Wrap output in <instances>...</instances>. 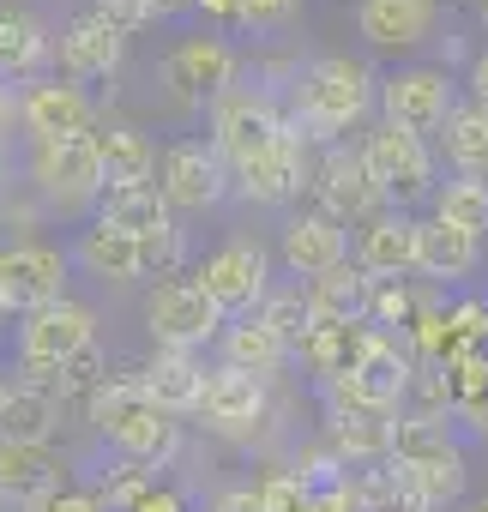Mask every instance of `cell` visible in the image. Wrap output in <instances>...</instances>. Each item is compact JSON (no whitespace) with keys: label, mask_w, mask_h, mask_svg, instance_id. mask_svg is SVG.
Masks as SVG:
<instances>
[{"label":"cell","mask_w":488,"mask_h":512,"mask_svg":"<svg viewBox=\"0 0 488 512\" xmlns=\"http://www.w3.org/2000/svg\"><path fill=\"white\" fill-rule=\"evenodd\" d=\"M380 103V79L368 61L356 55H320L296 73V109L290 127L302 133V145H338V133H350L356 121H368V109Z\"/></svg>","instance_id":"6da1fadb"},{"label":"cell","mask_w":488,"mask_h":512,"mask_svg":"<svg viewBox=\"0 0 488 512\" xmlns=\"http://www.w3.org/2000/svg\"><path fill=\"white\" fill-rule=\"evenodd\" d=\"M85 410H91L97 434H103L127 464H139V470L175 464V452H181V416H169V410L145 392L139 374H133V380H109Z\"/></svg>","instance_id":"7a4b0ae2"},{"label":"cell","mask_w":488,"mask_h":512,"mask_svg":"<svg viewBox=\"0 0 488 512\" xmlns=\"http://www.w3.org/2000/svg\"><path fill=\"white\" fill-rule=\"evenodd\" d=\"M85 350H97V314L73 296L25 314V326H19V374L31 386H55Z\"/></svg>","instance_id":"3957f363"},{"label":"cell","mask_w":488,"mask_h":512,"mask_svg":"<svg viewBox=\"0 0 488 512\" xmlns=\"http://www.w3.org/2000/svg\"><path fill=\"white\" fill-rule=\"evenodd\" d=\"M410 374H416V356L410 344H398L392 332H368V350L350 374L326 380V404L332 410H404V392H410Z\"/></svg>","instance_id":"277c9868"},{"label":"cell","mask_w":488,"mask_h":512,"mask_svg":"<svg viewBox=\"0 0 488 512\" xmlns=\"http://www.w3.org/2000/svg\"><path fill=\"white\" fill-rule=\"evenodd\" d=\"M31 181H37V193H43L49 205H61V211L103 205L109 175H103L97 133H79V139H43V145H31Z\"/></svg>","instance_id":"5b68a950"},{"label":"cell","mask_w":488,"mask_h":512,"mask_svg":"<svg viewBox=\"0 0 488 512\" xmlns=\"http://www.w3.org/2000/svg\"><path fill=\"white\" fill-rule=\"evenodd\" d=\"M392 464L434 500H458L464 494V452L458 440L446 434V422H416V416H398V440H392Z\"/></svg>","instance_id":"8992f818"},{"label":"cell","mask_w":488,"mask_h":512,"mask_svg":"<svg viewBox=\"0 0 488 512\" xmlns=\"http://www.w3.org/2000/svg\"><path fill=\"white\" fill-rule=\"evenodd\" d=\"M284 133H290V115L278 109V97H272L266 85H235V91H223V97L211 103V145L229 157V169H235L241 157L266 151V145L284 139Z\"/></svg>","instance_id":"52a82bcc"},{"label":"cell","mask_w":488,"mask_h":512,"mask_svg":"<svg viewBox=\"0 0 488 512\" xmlns=\"http://www.w3.org/2000/svg\"><path fill=\"white\" fill-rule=\"evenodd\" d=\"M145 326H151L157 350H199V344L223 338L229 314L199 290V278H169L145 296Z\"/></svg>","instance_id":"ba28073f"},{"label":"cell","mask_w":488,"mask_h":512,"mask_svg":"<svg viewBox=\"0 0 488 512\" xmlns=\"http://www.w3.org/2000/svg\"><path fill=\"white\" fill-rule=\"evenodd\" d=\"M362 157H368V169L380 175V187H386V199L392 205H410V199H434V151H428V133H410V127H398V121H374L368 127V139H362Z\"/></svg>","instance_id":"9c48e42d"},{"label":"cell","mask_w":488,"mask_h":512,"mask_svg":"<svg viewBox=\"0 0 488 512\" xmlns=\"http://www.w3.org/2000/svg\"><path fill=\"white\" fill-rule=\"evenodd\" d=\"M199 290L229 314V320H248L266 308L272 296V260L260 241H223L211 260L199 266Z\"/></svg>","instance_id":"30bf717a"},{"label":"cell","mask_w":488,"mask_h":512,"mask_svg":"<svg viewBox=\"0 0 488 512\" xmlns=\"http://www.w3.org/2000/svg\"><path fill=\"white\" fill-rule=\"evenodd\" d=\"M235 73H241V55L235 43L223 37H181L169 55H163V85L181 109H205L217 103L223 91H235Z\"/></svg>","instance_id":"8fae6325"},{"label":"cell","mask_w":488,"mask_h":512,"mask_svg":"<svg viewBox=\"0 0 488 512\" xmlns=\"http://www.w3.org/2000/svg\"><path fill=\"white\" fill-rule=\"evenodd\" d=\"M229 187H235V169H229V157H223L217 145H205V139H175V145L163 151L157 193H163L175 211H211V205L229 199Z\"/></svg>","instance_id":"7c38bea8"},{"label":"cell","mask_w":488,"mask_h":512,"mask_svg":"<svg viewBox=\"0 0 488 512\" xmlns=\"http://www.w3.org/2000/svg\"><path fill=\"white\" fill-rule=\"evenodd\" d=\"M314 199H320V211L338 217V223H374L380 211H392V199H386L380 175L368 169L362 145H332V151L320 157V169H314Z\"/></svg>","instance_id":"4fadbf2b"},{"label":"cell","mask_w":488,"mask_h":512,"mask_svg":"<svg viewBox=\"0 0 488 512\" xmlns=\"http://www.w3.org/2000/svg\"><path fill=\"white\" fill-rule=\"evenodd\" d=\"M458 115V91L446 67H398L392 79H380V121H398L410 133H446V121Z\"/></svg>","instance_id":"5bb4252c"},{"label":"cell","mask_w":488,"mask_h":512,"mask_svg":"<svg viewBox=\"0 0 488 512\" xmlns=\"http://www.w3.org/2000/svg\"><path fill=\"white\" fill-rule=\"evenodd\" d=\"M0 296L13 302V314L67 302V253L49 241H0Z\"/></svg>","instance_id":"9a60e30c"},{"label":"cell","mask_w":488,"mask_h":512,"mask_svg":"<svg viewBox=\"0 0 488 512\" xmlns=\"http://www.w3.org/2000/svg\"><path fill=\"white\" fill-rule=\"evenodd\" d=\"M19 127L31 133V145H43V139H79V133H97V103L73 79H37L19 97Z\"/></svg>","instance_id":"2e32d148"},{"label":"cell","mask_w":488,"mask_h":512,"mask_svg":"<svg viewBox=\"0 0 488 512\" xmlns=\"http://www.w3.org/2000/svg\"><path fill=\"white\" fill-rule=\"evenodd\" d=\"M235 187L248 193L254 205H290V199H302V187H314L308 157H302V133L290 127V133L272 139L266 151L241 157V163H235Z\"/></svg>","instance_id":"e0dca14e"},{"label":"cell","mask_w":488,"mask_h":512,"mask_svg":"<svg viewBox=\"0 0 488 512\" xmlns=\"http://www.w3.org/2000/svg\"><path fill=\"white\" fill-rule=\"evenodd\" d=\"M199 422L223 440H248L266 422V380L241 374V368H211L205 374V398H199Z\"/></svg>","instance_id":"ac0fdd59"},{"label":"cell","mask_w":488,"mask_h":512,"mask_svg":"<svg viewBox=\"0 0 488 512\" xmlns=\"http://www.w3.org/2000/svg\"><path fill=\"white\" fill-rule=\"evenodd\" d=\"M278 253H284V266L296 278H326L338 266H350V223L326 217V211H296L278 235Z\"/></svg>","instance_id":"d6986e66"},{"label":"cell","mask_w":488,"mask_h":512,"mask_svg":"<svg viewBox=\"0 0 488 512\" xmlns=\"http://www.w3.org/2000/svg\"><path fill=\"white\" fill-rule=\"evenodd\" d=\"M416 253H422V217L410 211H380L374 223H362L356 235V266L380 284H398L404 272H416Z\"/></svg>","instance_id":"ffe728a7"},{"label":"cell","mask_w":488,"mask_h":512,"mask_svg":"<svg viewBox=\"0 0 488 512\" xmlns=\"http://www.w3.org/2000/svg\"><path fill=\"white\" fill-rule=\"evenodd\" d=\"M55 55H61V73H67L73 85H91V79H115V73H121L127 37H121L115 25H103L97 13H79V19L61 31Z\"/></svg>","instance_id":"44dd1931"},{"label":"cell","mask_w":488,"mask_h":512,"mask_svg":"<svg viewBox=\"0 0 488 512\" xmlns=\"http://www.w3.org/2000/svg\"><path fill=\"white\" fill-rule=\"evenodd\" d=\"M356 31L380 55H410L434 37V0H362Z\"/></svg>","instance_id":"7402d4cb"},{"label":"cell","mask_w":488,"mask_h":512,"mask_svg":"<svg viewBox=\"0 0 488 512\" xmlns=\"http://www.w3.org/2000/svg\"><path fill=\"white\" fill-rule=\"evenodd\" d=\"M73 260H79L91 278H103V284H133V278H145L139 235H127V229H121V223H109V217H91V223L79 229Z\"/></svg>","instance_id":"603a6c76"},{"label":"cell","mask_w":488,"mask_h":512,"mask_svg":"<svg viewBox=\"0 0 488 512\" xmlns=\"http://www.w3.org/2000/svg\"><path fill=\"white\" fill-rule=\"evenodd\" d=\"M374 296H380V278H368L356 260L308 284V308H314L320 326H368L374 320Z\"/></svg>","instance_id":"cb8c5ba5"},{"label":"cell","mask_w":488,"mask_h":512,"mask_svg":"<svg viewBox=\"0 0 488 512\" xmlns=\"http://www.w3.org/2000/svg\"><path fill=\"white\" fill-rule=\"evenodd\" d=\"M392 440H398V410H332V428H326V446L344 458V464H386L392 458Z\"/></svg>","instance_id":"d4e9b609"},{"label":"cell","mask_w":488,"mask_h":512,"mask_svg":"<svg viewBox=\"0 0 488 512\" xmlns=\"http://www.w3.org/2000/svg\"><path fill=\"white\" fill-rule=\"evenodd\" d=\"M55 488H67L55 446H13V440H0V500L25 512V506H37Z\"/></svg>","instance_id":"484cf974"},{"label":"cell","mask_w":488,"mask_h":512,"mask_svg":"<svg viewBox=\"0 0 488 512\" xmlns=\"http://www.w3.org/2000/svg\"><path fill=\"white\" fill-rule=\"evenodd\" d=\"M205 374H211V368H205L193 350H157V356H151V368H145L139 380H145V392H151L169 416H199Z\"/></svg>","instance_id":"4316f807"},{"label":"cell","mask_w":488,"mask_h":512,"mask_svg":"<svg viewBox=\"0 0 488 512\" xmlns=\"http://www.w3.org/2000/svg\"><path fill=\"white\" fill-rule=\"evenodd\" d=\"M482 266V235L470 229H452L440 217H422V253H416V272L434 278V284H458Z\"/></svg>","instance_id":"83f0119b"},{"label":"cell","mask_w":488,"mask_h":512,"mask_svg":"<svg viewBox=\"0 0 488 512\" xmlns=\"http://www.w3.org/2000/svg\"><path fill=\"white\" fill-rule=\"evenodd\" d=\"M49 55H55V43L25 7H0V85H19V79L37 85Z\"/></svg>","instance_id":"f1b7e54d"},{"label":"cell","mask_w":488,"mask_h":512,"mask_svg":"<svg viewBox=\"0 0 488 512\" xmlns=\"http://www.w3.org/2000/svg\"><path fill=\"white\" fill-rule=\"evenodd\" d=\"M97 151H103V175H109V193L115 187H157V151H151V139L139 133V127H127V121H109V127H97Z\"/></svg>","instance_id":"f546056e"},{"label":"cell","mask_w":488,"mask_h":512,"mask_svg":"<svg viewBox=\"0 0 488 512\" xmlns=\"http://www.w3.org/2000/svg\"><path fill=\"white\" fill-rule=\"evenodd\" d=\"M217 350H223V368H241V374H254V380H272V374L290 362L284 338H278L260 314L229 320V326H223V338H217Z\"/></svg>","instance_id":"4dcf8cb0"},{"label":"cell","mask_w":488,"mask_h":512,"mask_svg":"<svg viewBox=\"0 0 488 512\" xmlns=\"http://www.w3.org/2000/svg\"><path fill=\"white\" fill-rule=\"evenodd\" d=\"M55 428H61V398L49 386L19 380L7 410H0V440H13V446H55Z\"/></svg>","instance_id":"1f68e13d"},{"label":"cell","mask_w":488,"mask_h":512,"mask_svg":"<svg viewBox=\"0 0 488 512\" xmlns=\"http://www.w3.org/2000/svg\"><path fill=\"white\" fill-rule=\"evenodd\" d=\"M350 488H356V512H434V500H428L392 458L374 464V470H356Z\"/></svg>","instance_id":"d6a6232c"},{"label":"cell","mask_w":488,"mask_h":512,"mask_svg":"<svg viewBox=\"0 0 488 512\" xmlns=\"http://www.w3.org/2000/svg\"><path fill=\"white\" fill-rule=\"evenodd\" d=\"M97 217L121 223V229H127V235H139V241H151V235L175 229V205H169L157 187H115V193H103Z\"/></svg>","instance_id":"836d02e7"},{"label":"cell","mask_w":488,"mask_h":512,"mask_svg":"<svg viewBox=\"0 0 488 512\" xmlns=\"http://www.w3.org/2000/svg\"><path fill=\"white\" fill-rule=\"evenodd\" d=\"M440 145H446V163H452L458 175L488 181V103H476V97L458 103V115L446 121Z\"/></svg>","instance_id":"e575fe53"},{"label":"cell","mask_w":488,"mask_h":512,"mask_svg":"<svg viewBox=\"0 0 488 512\" xmlns=\"http://www.w3.org/2000/svg\"><path fill=\"white\" fill-rule=\"evenodd\" d=\"M446 374H452V422L488 434V350H458Z\"/></svg>","instance_id":"d590c367"},{"label":"cell","mask_w":488,"mask_h":512,"mask_svg":"<svg viewBox=\"0 0 488 512\" xmlns=\"http://www.w3.org/2000/svg\"><path fill=\"white\" fill-rule=\"evenodd\" d=\"M434 217L452 223V229L482 235V229H488V181H470V175L440 181V187H434Z\"/></svg>","instance_id":"8d00e7d4"},{"label":"cell","mask_w":488,"mask_h":512,"mask_svg":"<svg viewBox=\"0 0 488 512\" xmlns=\"http://www.w3.org/2000/svg\"><path fill=\"white\" fill-rule=\"evenodd\" d=\"M260 320L284 338V350H290V356H302V350H308V338H314V326H320V320H314V308H308V290H302V284H296V290H272V296H266V308H260Z\"/></svg>","instance_id":"74e56055"},{"label":"cell","mask_w":488,"mask_h":512,"mask_svg":"<svg viewBox=\"0 0 488 512\" xmlns=\"http://www.w3.org/2000/svg\"><path fill=\"white\" fill-rule=\"evenodd\" d=\"M302 19V0H241V31L254 37H278Z\"/></svg>","instance_id":"f35d334b"},{"label":"cell","mask_w":488,"mask_h":512,"mask_svg":"<svg viewBox=\"0 0 488 512\" xmlns=\"http://www.w3.org/2000/svg\"><path fill=\"white\" fill-rule=\"evenodd\" d=\"M103 25H115L121 37H133V31H145L157 13H151V0H97V7H91Z\"/></svg>","instance_id":"ab89813d"},{"label":"cell","mask_w":488,"mask_h":512,"mask_svg":"<svg viewBox=\"0 0 488 512\" xmlns=\"http://www.w3.org/2000/svg\"><path fill=\"white\" fill-rule=\"evenodd\" d=\"M422 308L410 302V290L404 284H380V296H374V320H380V332L386 326H398V332H410V320H416Z\"/></svg>","instance_id":"60d3db41"},{"label":"cell","mask_w":488,"mask_h":512,"mask_svg":"<svg viewBox=\"0 0 488 512\" xmlns=\"http://www.w3.org/2000/svg\"><path fill=\"white\" fill-rule=\"evenodd\" d=\"M25 512H109L91 488H55V494H43L37 506H25Z\"/></svg>","instance_id":"b9f144b4"},{"label":"cell","mask_w":488,"mask_h":512,"mask_svg":"<svg viewBox=\"0 0 488 512\" xmlns=\"http://www.w3.org/2000/svg\"><path fill=\"white\" fill-rule=\"evenodd\" d=\"M211 512H266V494H260V482H248V488H223Z\"/></svg>","instance_id":"7bdbcfd3"},{"label":"cell","mask_w":488,"mask_h":512,"mask_svg":"<svg viewBox=\"0 0 488 512\" xmlns=\"http://www.w3.org/2000/svg\"><path fill=\"white\" fill-rule=\"evenodd\" d=\"M133 512H187V494H175V488H163V482H157Z\"/></svg>","instance_id":"ee69618b"},{"label":"cell","mask_w":488,"mask_h":512,"mask_svg":"<svg viewBox=\"0 0 488 512\" xmlns=\"http://www.w3.org/2000/svg\"><path fill=\"white\" fill-rule=\"evenodd\" d=\"M199 13L217 19V25H235V31H241V0H199Z\"/></svg>","instance_id":"f6af8a7d"},{"label":"cell","mask_w":488,"mask_h":512,"mask_svg":"<svg viewBox=\"0 0 488 512\" xmlns=\"http://www.w3.org/2000/svg\"><path fill=\"white\" fill-rule=\"evenodd\" d=\"M470 91H476V103H488V49L470 61Z\"/></svg>","instance_id":"bcb514c9"},{"label":"cell","mask_w":488,"mask_h":512,"mask_svg":"<svg viewBox=\"0 0 488 512\" xmlns=\"http://www.w3.org/2000/svg\"><path fill=\"white\" fill-rule=\"evenodd\" d=\"M157 19H181V13H199V0H151Z\"/></svg>","instance_id":"7dc6e473"},{"label":"cell","mask_w":488,"mask_h":512,"mask_svg":"<svg viewBox=\"0 0 488 512\" xmlns=\"http://www.w3.org/2000/svg\"><path fill=\"white\" fill-rule=\"evenodd\" d=\"M13 121H19V97H13V91H7V85H0V133H7V127H13Z\"/></svg>","instance_id":"c3c4849f"},{"label":"cell","mask_w":488,"mask_h":512,"mask_svg":"<svg viewBox=\"0 0 488 512\" xmlns=\"http://www.w3.org/2000/svg\"><path fill=\"white\" fill-rule=\"evenodd\" d=\"M7 320H13V302H7V296H0V326H7Z\"/></svg>","instance_id":"681fc988"},{"label":"cell","mask_w":488,"mask_h":512,"mask_svg":"<svg viewBox=\"0 0 488 512\" xmlns=\"http://www.w3.org/2000/svg\"><path fill=\"white\" fill-rule=\"evenodd\" d=\"M7 398H13V386H7V380H0V410H7Z\"/></svg>","instance_id":"f907efd6"},{"label":"cell","mask_w":488,"mask_h":512,"mask_svg":"<svg viewBox=\"0 0 488 512\" xmlns=\"http://www.w3.org/2000/svg\"><path fill=\"white\" fill-rule=\"evenodd\" d=\"M482 25H488V0H482Z\"/></svg>","instance_id":"816d5d0a"}]
</instances>
